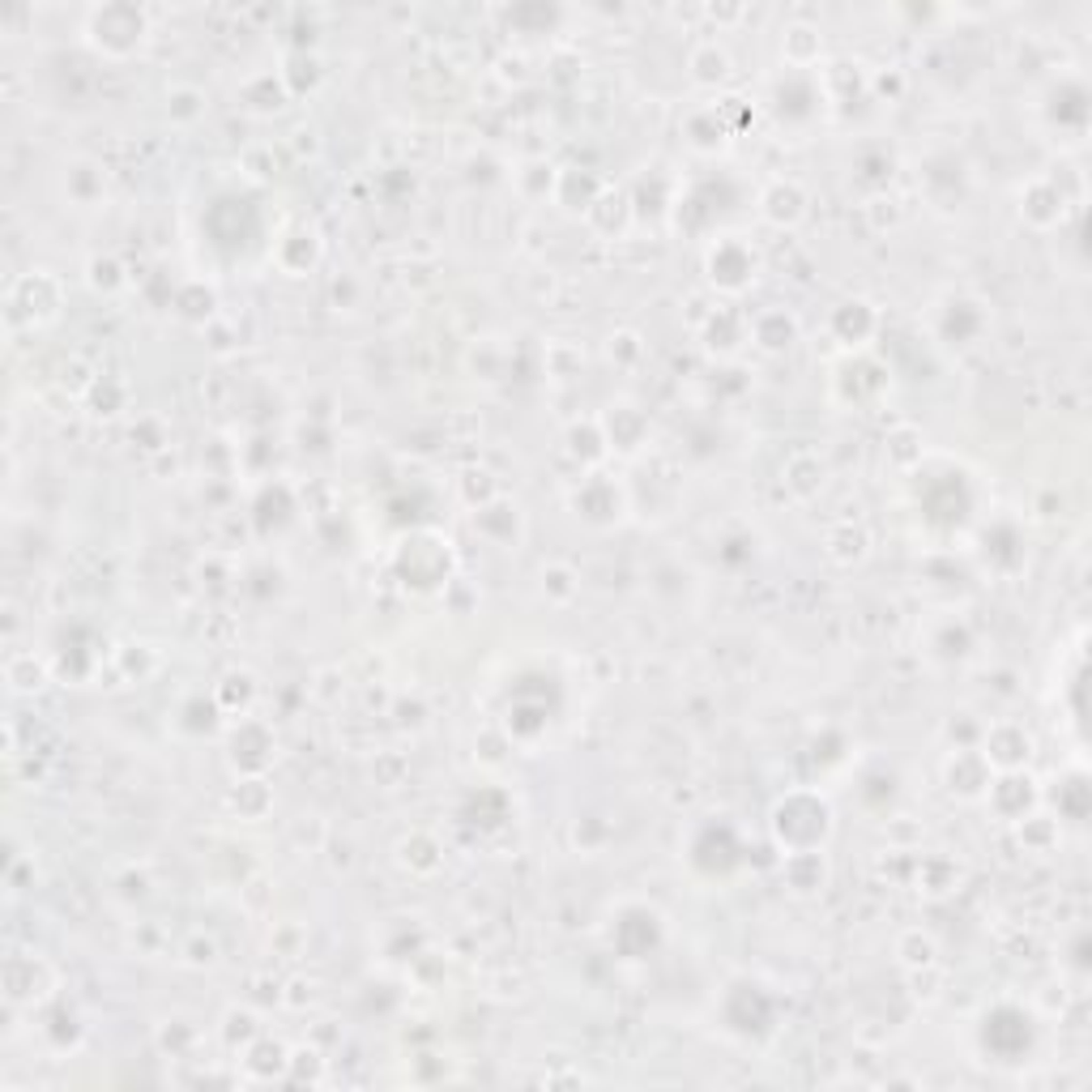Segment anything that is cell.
I'll list each match as a JSON object with an SVG mask.
<instances>
[{"instance_id": "3", "label": "cell", "mask_w": 1092, "mask_h": 1092, "mask_svg": "<svg viewBox=\"0 0 1092 1092\" xmlns=\"http://www.w3.org/2000/svg\"><path fill=\"white\" fill-rule=\"evenodd\" d=\"M691 68H695V82H705V86H718L726 82L730 73V60H726V51L718 43H705V47H695V56H691Z\"/></svg>"}, {"instance_id": "2", "label": "cell", "mask_w": 1092, "mask_h": 1092, "mask_svg": "<svg viewBox=\"0 0 1092 1092\" xmlns=\"http://www.w3.org/2000/svg\"><path fill=\"white\" fill-rule=\"evenodd\" d=\"M802 192H798V184H773L768 188V196H764V213L773 222H798L802 218Z\"/></svg>"}, {"instance_id": "1", "label": "cell", "mask_w": 1092, "mask_h": 1092, "mask_svg": "<svg viewBox=\"0 0 1092 1092\" xmlns=\"http://www.w3.org/2000/svg\"><path fill=\"white\" fill-rule=\"evenodd\" d=\"M146 13L133 9V5H103L91 13V22H86V34H91V43L99 51H107V56H129V51L141 47V39H146Z\"/></svg>"}, {"instance_id": "4", "label": "cell", "mask_w": 1092, "mask_h": 1092, "mask_svg": "<svg viewBox=\"0 0 1092 1092\" xmlns=\"http://www.w3.org/2000/svg\"><path fill=\"white\" fill-rule=\"evenodd\" d=\"M798 47H819V30L815 26H802V22L785 30V51H790V60L802 64V51Z\"/></svg>"}]
</instances>
